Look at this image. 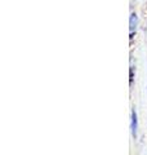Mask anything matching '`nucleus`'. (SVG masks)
<instances>
[{
	"mask_svg": "<svg viewBox=\"0 0 147 155\" xmlns=\"http://www.w3.org/2000/svg\"><path fill=\"white\" fill-rule=\"evenodd\" d=\"M132 129H133V133L136 134V130H137V116H136V113H133V116H132Z\"/></svg>",
	"mask_w": 147,
	"mask_h": 155,
	"instance_id": "1",
	"label": "nucleus"
}]
</instances>
